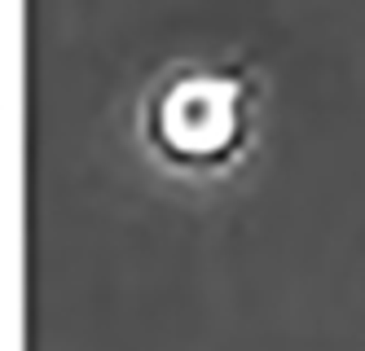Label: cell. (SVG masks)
<instances>
[{
    "instance_id": "cell-1",
    "label": "cell",
    "mask_w": 365,
    "mask_h": 351,
    "mask_svg": "<svg viewBox=\"0 0 365 351\" xmlns=\"http://www.w3.org/2000/svg\"><path fill=\"white\" fill-rule=\"evenodd\" d=\"M255 79L242 66L180 62L141 101L145 145L180 172H220L251 141Z\"/></svg>"
}]
</instances>
